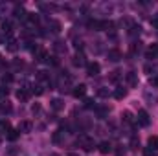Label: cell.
Returning <instances> with one entry per match:
<instances>
[{
    "label": "cell",
    "mask_w": 158,
    "mask_h": 156,
    "mask_svg": "<svg viewBox=\"0 0 158 156\" xmlns=\"http://www.w3.org/2000/svg\"><path fill=\"white\" fill-rule=\"evenodd\" d=\"M77 145L83 149V151H86V153H90L96 145H94V140L90 138V136H86V134H81L77 138Z\"/></svg>",
    "instance_id": "cell-1"
},
{
    "label": "cell",
    "mask_w": 158,
    "mask_h": 156,
    "mask_svg": "<svg viewBox=\"0 0 158 156\" xmlns=\"http://www.w3.org/2000/svg\"><path fill=\"white\" fill-rule=\"evenodd\" d=\"M33 55H35V59H37L39 63H48V57H50V55H48L42 48H39V46L33 48Z\"/></svg>",
    "instance_id": "cell-2"
},
{
    "label": "cell",
    "mask_w": 158,
    "mask_h": 156,
    "mask_svg": "<svg viewBox=\"0 0 158 156\" xmlns=\"http://www.w3.org/2000/svg\"><path fill=\"white\" fill-rule=\"evenodd\" d=\"M136 121L142 125V127H149L151 119H149V114L145 110H138V116H136Z\"/></svg>",
    "instance_id": "cell-3"
},
{
    "label": "cell",
    "mask_w": 158,
    "mask_h": 156,
    "mask_svg": "<svg viewBox=\"0 0 158 156\" xmlns=\"http://www.w3.org/2000/svg\"><path fill=\"white\" fill-rule=\"evenodd\" d=\"M99 70H101V66H99V63H96V61L86 64V72H88L90 77H96V76L99 74Z\"/></svg>",
    "instance_id": "cell-4"
},
{
    "label": "cell",
    "mask_w": 158,
    "mask_h": 156,
    "mask_svg": "<svg viewBox=\"0 0 158 156\" xmlns=\"http://www.w3.org/2000/svg\"><path fill=\"white\" fill-rule=\"evenodd\" d=\"M72 64L77 66V68H81V66H86L88 63H86V57H85L83 53H76V55L72 57Z\"/></svg>",
    "instance_id": "cell-5"
},
{
    "label": "cell",
    "mask_w": 158,
    "mask_h": 156,
    "mask_svg": "<svg viewBox=\"0 0 158 156\" xmlns=\"http://www.w3.org/2000/svg\"><path fill=\"white\" fill-rule=\"evenodd\" d=\"M33 130V123L31 121H20L19 123V132H24V134H28V132H31Z\"/></svg>",
    "instance_id": "cell-6"
},
{
    "label": "cell",
    "mask_w": 158,
    "mask_h": 156,
    "mask_svg": "<svg viewBox=\"0 0 158 156\" xmlns=\"http://www.w3.org/2000/svg\"><path fill=\"white\" fill-rule=\"evenodd\" d=\"M125 81H127L129 86H138V74H136V72H129V74H125Z\"/></svg>",
    "instance_id": "cell-7"
},
{
    "label": "cell",
    "mask_w": 158,
    "mask_h": 156,
    "mask_svg": "<svg viewBox=\"0 0 158 156\" xmlns=\"http://www.w3.org/2000/svg\"><path fill=\"white\" fill-rule=\"evenodd\" d=\"M145 57H147L149 61L158 59V44H153V46H149V48H147V51H145Z\"/></svg>",
    "instance_id": "cell-8"
},
{
    "label": "cell",
    "mask_w": 158,
    "mask_h": 156,
    "mask_svg": "<svg viewBox=\"0 0 158 156\" xmlns=\"http://www.w3.org/2000/svg\"><path fill=\"white\" fill-rule=\"evenodd\" d=\"M107 57H109V61H110V63H118L119 59H121V51L116 50V48H114V50H109Z\"/></svg>",
    "instance_id": "cell-9"
},
{
    "label": "cell",
    "mask_w": 158,
    "mask_h": 156,
    "mask_svg": "<svg viewBox=\"0 0 158 156\" xmlns=\"http://www.w3.org/2000/svg\"><path fill=\"white\" fill-rule=\"evenodd\" d=\"M17 99H19V101H28V99H30V92H28V88H20V90H17Z\"/></svg>",
    "instance_id": "cell-10"
},
{
    "label": "cell",
    "mask_w": 158,
    "mask_h": 156,
    "mask_svg": "<svg viewBox=\"0 0 158 156\" xmlns=\"http://www.w3.org/2000/svg\"><path fill=\"white\" fill-rule=\"evenodd\" d=\"M98 149H99V153H101V154H109V153L112 151V145H110L109 142H101V143L98 145Z\"/></svg>",
    "instance_id": "cell-11"
},
{
    "label": "cell",
    "mask_w": 158,
    "mask_h": 156,
    "mask_svg": "<svg viewBox=\"0 0 158 156\" xmlns=\"http://www.w3.org/2000/svg\"><path fill=\"white\" fill-rule=\"evenodd\" d=\"M74 97H83L85 94H86V86L85 84H77V86H74Z\"/></svg>",
    "instance_id": "cell-12"
},
{
    "label": "cell",
    "mask_w": 158,
    "mask_h": 156,
    "mask_svg": "<svg viewBox=\"0 0 158 156\" xmlns=\"http://www.w3.org/2000/svg\"><path fill=\"white\" fill-rule=\"evenodd\" d=\"M15 17L20 18V20H24V18H28V13H26V9H24L22 6H17V7H15Z\"/></svg>",
    "instance_id": "cell-13"
},
{
    "label": "cell",
    "mask_w": 158,
    "mask_h": 156,
    "mask_svg": "<svg viewBox=\"0 0 158 156\" xmlns=\"http://www.w3.org/2000/svg\"><path fill=\"white\" fill-rule=\"evenodd\" d=\"M2 31H4V33L7 35V39H9V37H11V31H13V24H11L9 20H4V22H2Z\"/></svg>",
    "instance_id": "cell-14"
},
{
    "label": "cell",
    "mask_w": 158,
    "mask_h": 156,
    "mask_svg": "<svg viewBox=\"0 0 158 156\" xmlns=\"http://www.w3.org/2000/svg\"><path fill=\"white\" fill-rule=\"evenodd\" d=\"M9 130H11V123H9L7 119H2V121H0V134H6V136H7Z\"/></svg>",
    "instance_id": "cell-15"
},
{
    "label": "cell",
    "mask_w": 158,
    "mask_h": 156,
    "mask_svg": "<svg viewBox=\"0 0 158 156\" xmlns=\"http://www.w3.org/2000/svg\"><path fill=\"white\" fill-rule=\"evenodd\" d=\"M121 119H123V123H127V125H134V116H132L129 110L121 112Z\"/></svg>",
    "instance_id": "cell-16"
},
{
    "label": "cell",
    "mask_w": 158,
    "mask_h": 156,
    "mask_svg": "<svg viewBox=\"0 0 158 156\" xmlns=\"http://www.w3.org/2000/svg\"><path fill=\"white\" fill-rule=\"evenodd\" d=\"M147 145H149V149L155 153V151H158V136H151L149 140H147Z\"/></svg>",
    "instance_id": "cell-17"
},
{
    "label": "cell",
    "mask_w": 158,
    "mask_h": 156,
    "mask_svg": "<svg viewBox=\"0 0 158 156\" xmlns=\"http://www.w3.org/2000/svg\"><path fill=\"white\" fill-rule=\"evenodd\" d=\"M52 109L59 112V110H63V109H64V103H63L59 97H55V99H52Z\"/></svg>",
    "instance_id": "cell-18"
},
{
    "label": "cell",
    "mask_w": 158,
    "mask_h": 156,
    "mask_svg": "<svg viewBox=\"0 0 158 156\" xmlns=\"http://www.w3.org/2000/svg\"><path fill=\"white\" fill-rule=\"evenodd\" d=\"M37 79H39V81H46L48 84H52V81H50V74H48L46 70H39V72H37Z\"/></svg>",
    "instance_id": "cell-19"
},
{
    "label": "cell",
    "mask_w": 158,
    "mask_h": 156,
    "mask_svg": "<svg viewBox=\"0 0 158 156\" xmlns=\"http://www.w3.org/2000/svg\"><path fill=\"white\" fill-rule=\"evenodd\" d=\"M140 50H142V42H140V40H134V42L131 44V53L136 55V53H140Z\"/></svg>",
    "instance_id": "cell-20"
},
{
    "label": "cell",
    "mask_w": 158,
    "mask_h": 156,
    "mask_svg": "<svg viewBox=\"0 0 158 156\" xmlns=\"http://www.w3.org/2000/svg\"><path fill=\"white\" fill-rule=\"evenodd\" d=\"M125 96H127V90H125L123 86H118V88L114 90V97H116V99H123Z\"/></svg>",
    "instance_id": "cell-21"
},
{
    "label": "cell",
    "mask_w": 158,
    "mask_h": 156,
    "mask_svg": "<svg viewBox=\"0 0 158 156\" xmlns=\"http://www.w3.org/2000/svg\"><path fill=\"white\" fill-rule=\"evenodd\" d=\"M19 134H20L19 129H11V130L7 132V140H9V142H15V140L19 138Z\"/></svg>",
    "instance_id": "cell-22"
},
{
    "label": "cell",
    "mask_w": 158,
    "mask_h": 156,
    "mask_svg": "<svg viewBox=\"0 0 158 156\" xmlns=\"http://www.w3.org/2000/svg\"><path fill=\"white\" fill-rule=\"evenodd\" d=\"M17 48H19V46H17V40L13 39V37H9V39H7V50H9V51H17Z\"/></svg>",
    "instance_id": "cell-23"
},
{
    "label": "cell",
    "mask_w": 158,
    "mask_h": 156,
    "mask_svg": "<svg viewBox=\"0 0 158 156\" xmlns=\"http://www.w3.org/2000/svg\"><path fill=\"white\" fill-rule=\"evenodd\" d=\"M52 140H53V143H61L63 142V130H55L53 136H52Z\"/></svg>",
    "instance_id": "cell-24"
},
{
    "label": "cell",
    "mask_w": 158,
    "mask_h": 156,
    "mask_svg": "<svg viewBox=\"0 0 158 156\" xmlns=\"http://www.w3.org/2000/svg\"><path fill=\"white\" fill-rule=\"evenodd\" d=\"M96 114H98V117H105L109 114V109H107V107H98V109H96Z\"/></svg>",
    "instance_id": "cell-25"
},
{
    "label": "cell",
    "mask_w": 158,
    "mask_h": 156,
    "mask_svg": "<svg viewBox=\"0 0 158 156\" xmlns=\"http://www.w3.org/2000/svg\"><path fill=\"white\" fill-rule=\"evenodd\" d=\"M110 96V92H109V88H105V86H101V88H98V97H109Z\"/></svg>",
    "instance_id": "cell-26"
},
{
    "label": "cell",
    "mask_w": 158,
    "mask_h": 156,
    "mask_svg": "<svg viewBox=\"0 0 158 156\" xmlns=\"http://www.w3.org/2000/svg\"><path fill=\"white\" fill-rule=\"evenodd\" d=\"M50 26L53 28V30H52L53 33H59V31H61V24H59L57 20H50Z\"/></svg>",
    "instance_id": "cell-27"
},
{
    "label": "cell",
    "mask_w": 158,
    "mask_h": 156,
    "mask_svg": "<svg viewBox=\"0 0 158 156\" xmlns=\"http://www.w3.org/2000/svg\"><path fill=\"white\" fill-rule=\"evenodd\" d=\"M119 77H121V72H119V70H114V72L110 74V81H112V83H118Z\"/></svg>",
    "instance_id": "cell-28"
},
{
    "label": "cell",
    "mask_w": 158,
    "mask_h": 156,
    "mask_svg": "<svg viewBox=\"0 0 158 156\" xmlns=\"http://www.w3.org/2000/svg\"><path fill=\"white\" fill-rule=\"evenodd\" d=\"M129 33H131V35H138V33H140V26L131 24V26H129Z\"/></svg>",
    "instance_id": "cell-29"
},
{
    "label": "cell",
    "mask_w": 158,
    "mask_h": 156,
    "mask_svg": "<svg viewBox=\"0 0 158 156\" xmlns=\"http://www.w3.org/2000/svg\"><path fill=\"white\" fill-rule=\"evenodd\" d=\"M7 94H9V88H7L6 84H2V86H0V99L7 97Z\"/></svg>",
    "instance_id": "cell-30"
},
{
    "label": "cell",
    "mask_w": 158,
    "mask_h": 156,
    "mask_svg": "<svg viewBox=\"0 0 158 156\" xmlns=\"http://www.w3.org/2000/svg\"><path fill=\"white\" fill-rule=\"evenodd\" d=\"M28 20H30L31 24H39V17L33 15V13H28Z\"/></svg>",
    "instance_id": "cell-31"
},
{
    "label": "cell",
    "mask_w": 158,
    "mask_h": 156,
    "mask_svg": "<svg viewBox=\"0 0 158 156\" xmlns=\"http://www.w3.org/2000/svg\"><path fill=\"white\" fill-rule=\"evenodd\" d=\"M55 51L64 53V51H66V46H63V42H55Z\"/></svg>",
    "instance_id": "cell-32"
},
{
    "label": "cell",
    "mask_w": 158,
    "mask_h": 156,
    "mask_svg": "<svg viewBox=\"0 0 158 156\" xmlns=\"http://www.w3.org/2000/svg\"><path fill=\"white\" fill-rule=\"evenodd\" d=\"M33 94H35V96H42V94H44V88H42L40 84L33 86Z\"/></svg>",
    "instance_id": "cell-33"
},
{
    "label": "cell",
    "mask_w": 158,
    "mask_h": 156,
    "mask_svg": "<svg viewBox=\"0 0 158 156\" xmlns=\"http://www.w3.org/2000/svg\"><path fill=\"white\" fill-rule=\"evenodd\" d=\"M11 81H13V76H11V74L2 76V83H4V84H7V83H11Z\"/></svg>",
    "instance_id": "cell-34"
},
{
    "label": "cell",
    "mask_w": 158,
    "mask_h": 156,
    "mask_svg": "<svg viewBox=\"0 0 158 156\" xmlns=\"http://www.w3.org/2000/svg\"><path fill=\"white\" fill-rule=\"evenodd\" d=\"M85 107H86V109H96L94 99H85Z\"/></svg>",
    "instance_id": "cell-35"
},
{
    "label": "cell",
    "mask_w": 158,
    "mask_h": 156,
    "mask_svg": "<svg viewBox=\"0 0 158 156\" xmlns=\"http://www.w3.org/2000/svg\"><path fill=\"white\" fill-rule=\"evenodd\" d=\"M149 84L151 86H158V76H153V77L149 79Z\"/></svg>",
    "instance_id": "cell-36"
},
{
    "label": "cell",
    "mask_w": 158,
    "mask_h": 156,
    "mask_svg": "<svg viewBox=\"0 0 158 156\" xmlns=\"http://www.w3.org/2000/svg\"><path fill=\"white\" fill-rule=\"evenodd\" d=\"M0 109H2V112H11V105H7V101H6Z\"/></svg>",
    "instance_id": "cell-37"
},
{
    "label": "cell",
    "mask_w": 158,
    "mask_h": 156,
    "mask_svg": "<svg viewBox=\"0 0 158 156\" xmlns=\"http://www.w3.org/2000/svg\"><path fill=\"white\" fill-rule=\"evenodd\" d=\"M131 147H132V149H138V147H140V142H138L136 138H132V140H131Z\"/></svg>",
    "instance_id": "cell-38"
},
{
    "label": "cell",
    "mask_w": 158,
    "mask_h": 156,
    "mask_svg": "<svg viewBox=\"0 0 158 156\" xmlns=\"http://www.w3.org/2000/svg\"><path fill=\"white\" fill-rule=\"evenodd\" d=\"M31 112H33V114H39V112H40V105H39V103H35V105L31 107Z\"/></svg>",
    "instance_id": "cell-39"
},
{
    "label": "cell",
    "mask_w": 158,
    "mask_h": 156,
    "mask_svg": "<svg viewBox=\"0 0 158 156\" xmlns=\"http://www.w3.org/2000/svg\"><path fill=\"white\" fill-rule=\"evenodd\" d=\"M17 153H19V149H9V151H7L9 156H17Z\"/></svg>",
    "instance_id": "cell-40"
},
{
    "label": "cell",
    "mask_w": 158,
    "mask_h": 156,
    "mask_svg": "<svg viewBox=\"0 0 158 156\" xmlns=\"http://www.w3.org/2000/svg\"><path fill=\"white\" fill-rule=\"evenodd\" d=\"M143 70H145V72H147V74H151V72H155V70H153V66H151V64H145V68H143Z\"/></svg>",
    "instance_id": "cell-41"
},
{
    "label": "cell",
    "mask_w": 158,
    "mask_h": 156,
    "mask_svg": "<svg viewBox=\"0 0 158 156\" xmlns=\"http://www.w3.org/2000/svg\"><path fill=\"white\" fill-rule=\"evenodd\" d=\"M151 24H153L155 28H158V15L155 17V18H151Z\"/></svg>",
    "instance_id": "cell-42"
},
{
    "label": "cell",
    "mask_w": 158,
    "mask_h": 156,
    "mask_svg": "<svg viewBox=\"0 0 158 156\" xmlns=\"http://www.w3.org/2000/svg\"><path fill=\"white\" fill-rule=\"evenodd\" d=\"M143 154H145V156H153V151H151V149H149V147H147V149H145V151H143Z\"/></svg>",
    "instance_id": "cell-43"
},
{
    "label": "cell",
    "mask_w": 158,
    "mask_h": 156,
    "mask_svg": "<svg viewBox=\"0 0 158 156\" xmlns=\"http://www.w3.org/2000/svg\"><path fill=\"white\" fill-rule=\"evenodd\" d=\"M4 9H6V6H4V4H0V18H2V13H4Z\"/></svg>",
    "instance_id": "cell-44"
}]
</instances>
